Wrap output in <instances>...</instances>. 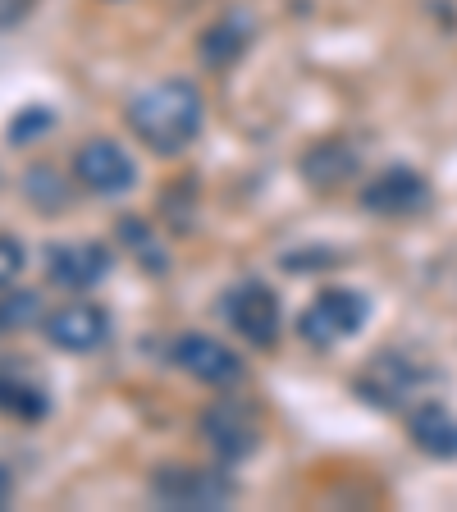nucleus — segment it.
Here are the masks:
<instances>
[{
    "label": "nucleus",
    "instance_id": "ddd939ff",
    "mask_svg": "<svg viewBox=\"0 0 457 512\" xmlns=\"http://www.w3.org/2000/svg\"><path fill=\"white\" fill-rule=\"evenodd\" d=\"M298 170H302V179H307V188L339 192V188H348V183L362 174V151L352 147L348 138H320V142H311V147L302 151Z\"/></svg>",
    "mask_w": 457,
    "mask_h": 512
},
{
    "label": "nucleus",
    "instance_id": "2eb2a0df",
    "mask_svg": "<svg viewBox=\"0 0 457 512\" xmlns=\"http://www.w3.org/2000/svg\"><path fill=\"white\" fill-rule=\"evenodd\" d=\"M256 37V23L247 19V14H224V19H215L211 28L202 32V42H197V55H202L206 69H229V64H238L247 55V46H252Z\"/></svg>",
    "mask_w": 457,
    "mask_h": 512
},
{
    "label": "nucleus",
    "instance_id": "412c9836",
    "mask_svg": "<svg viewBox=\"0 0 457 512\" xmlns=\"http://www.w3.org/2000/svg\"><path fill=\"white\" fill-rule=\"evenodd\" d=\"M14 503V471L0 462V508H10Z\"/></svg>",
    "mask_w": 457,
    "mask_h": 512
},
{
    "label": "nucleus",
    "instance_id": "a211bd4d",
    "mask_svg": "<svg viewBox=\"0 0 457 512\" xmlns=\"http://www.w3.org/2000/svg\"><path fill=\"white\" fill-rule=\"evenodd\" d=\"M23 266H28L23 243L14 234H0V293H5V288H14V279L23 275Z\"/></svg>",
    "mask_w": 457,
    "mask_h": 512
},
{
    "label": "nucleus",
    "instance_id": "dca6fc26",
    "mask_svg": "<svg viewBox=\"0 0 457 512\" xmlns=\"http://www.w3.org/2000/svg\"><path fill=\"white\" fill-rule=\"evenodd\" d=\"M42 320V298L28 293V288H5L0 293V334H19L32 330Z\"/></svg>",
    "mask_w": 457,
    "mask_h": 512
},
{
    "label": "nucleus",
    "instance_id": "9b49d317",
    "mask_svg": "<svg viewBox=\"0 0 457 512\" xmlns=\"http://www.w3.org/2000/svg\"><path fill=\"white\" fill-rule=\"evenodd\" d=\"M115 266V252L101 238H78V243H51L46 247V279L64 293H87Z\"/></svg>",
    "mask_w": 457,
    "mask_h": 512
},
{
    "label": "nucleus",
    "instance_id": "0eeeda50",
    "mask_svg": "<svg viewBox=\"0 0 457 512\" xmlns=\"http://www.w3.org/2000/svg\"><path fill=\"white\" fill-rule=\"evenodd\" d=\"M197 430H202L211 458L224 462V467H243L256 448H261V421H256V412L247 403H238V398H215V403L197 416Z\"/></svg>",
    "mask_w": 457,
    "mask_h": 512
},
{
    "label": "nucleus",
    "instance_id": "9d476101",
    "mask_svg": "<svg viewBox=\"0 0 457 512\" xmlns=\"http://www.w3.org/2000/svg\"><path fill=\"white\" fill-rule=\"evenodd\" d=\"M170 362L197 384H206V389H234L247 375V362L215 334H179L170 343Z\"/></svg>",
    "mask_w": 457,
    "mask_h": 512
},
{
    "label": "nucleus",
    "instance_id": "f3484780",
    "mask_svg": "<svg viewBox=\"0 0 457 512\" xmlns=\"http://www.w3.org/2000/svg\"><path fill=\"white\" fill-rule=\"evenodd\" d=\"M119 234H124L128 243H138V261H142V266L165 270V256H160V247H156V238H151V229H142L138 215H124V220H119Z\"/></svg>",
    "mask_w": 457,
    "mask_h": 512
},
{
    "label": "nucleus",
    "instance_id": "f257e3e1",
    "mask_svg": "<svg viewBox=\"0 0 457 512\" xmlns=\"http://www.w3.org/2000/svg\"><path fill=\"white\" fill-rule=\"evenodd\" d=\"M133 138L151 151V156H183L206 128V96L192 78H160V83L142 87L124 110Z\"/></svg>",
    "mask_w": 457,
    "mask_h": 512
},
{
    "label": "nucleus",
    "instance_id": "7ed1b4c3",
    "mask_svg": "<svg viewBox=\"0 0 457 512\" xmlns=\"http://www.w3.org/2000/svg\"><path fill=\"white\" fill-rule=\"evenodd\" d=\"M371 320V298L362 288H348V284H334V288H320L316 298L302 307L298 316V339L316 352H330L339 343L357 339Z\"/></svg>",
    "mask_w": 457,
    "mask_h": 512
},
{
    "label": "nucleus",
    "instance_id": "aec40b11",
    "mask_svg": "<svg viewBox=\"0 0 457 512\" xmlns=\"http://www.w3.org/2000/svg\"><path fill=\"white\" fill-rule=\"evenodd\" d=\"M37 0H0V28H14Z\"/></svg>",
    "mask_w": 457,
    "mask_h": 512
},
{
    "label": "nucleus",
    "instance_id": "1a4fd4ad",
    "mask_svg": "<svg viewBox=\"0 0 457 512\" xmlns=\"http://www.w3.org/2000/svg\"><path fill=\"white\" fill-rule=\"evenodd\" d=\"M110 330H115V320L101 302L92 298H69L64 307L46 311L42 316V334L51 348L60 352H96L110 343Z\"/></svg>",
    "mask_w": 457,
    "mask_h": 512
},
{
    "label": "nucleus",
    "instance_id": "6e6552de",
    "mask_svg": "<svg viewBox=\"0 0 457 512\" xmlns=\"http://www.w3.org/2000/svg\"><path fill=\"white\" fill-rule=\"evenodd\" d=\"M74 183L92 197H128L138 188V160L115 138H87L74 151Z\"/></svg>",
    "mask_w": 457,
    "mask_h": 512
},
{
    "label": "nucleus",
    "instance_id": "423d86ee",
    "mask_svg": "<svg viewBox=\"0 0 457 512\" xmlns=\"http://www.w3.org/2000/svg\"><path fill=\"white\" fill-rule=\"evenodd\" d=\"M357 202L375 220H416V215H426L435 206V188L412 165H384L362 183Z\"/></svg>",
    "mask_w": 457,
    "mask_h": 512
},
{
    "label": "nucleus",
    "instance_id": "f8f14e48",
    "mask_svg": "<svg viewBox=\"0 0 457 512\" xmlns=\"http://www.w3.org/2000/svg\"><path fill=\"white\" fill-rule=\"evenodd\" d=\"M46 412H51V394H46V384L28 371L23 357L0 352V416L23 421V426H37V421H46Z\"/></svg>",
    "mask_w": 457,
    "mask_h": 512
},
{
    "label": "nucleus",
    "instance_id": "6ab92c4d",
    "mask_svg": "<svg viewBox=\"0 0 457 512\" xmlns=\"http://www.w3.org/2000/svg\"><path fill=\"white\" fill-rule=\"evenodd\" d=\"M32 128H37V133H42V128H51V110H46V106H28V110H23V115L10 124V147H28Z\"/></svg>",
    "mask_w": 457,
    "mask_h": 512
},
{
    "label": "nucleus",
    "instance_id": "f03ea898",
    "mask_svg": "<svg viewBox=\"0 0 457 512\" xmlns=\"http://www.w3.org/2000/svg\"><path fill=\"white\" fill-rule=\"evenodd\" d=\"M430 380H435V371L426 362H416L412 352L384 348L352 375V394L366 407H380V412H407Z\"/></svg>",
    "mask_w": 457,
    "mask_h": 512
},
{
    "label": "nucleus",
    "instance_id": "39448f33",
    "mask_svg": "<svg viewBox=\"0 0 457 512\" xmlns=\"http://www.w3.org/2000/svg\"><path fill=\"white\" fill-rule=\"evenodd\" d=\"M220 316L238 339H247L261 352H270L279 339H284V302H279V293L266 284V279H243V284L224 288Z\"/></svg>",
    "mask_w": 457,
    "mask_h": 512
},
{
    "label": "nucleus",
    "instance_id": "20e7f679",
    "mask_svg": "<svg viewBox=\"0 0 457 512\" xmlns=\"http://www.w3.org/2000/svg\"><path fill=\"white\" fill-rule=\"evenodd\" d=\"M151 499L160 508H188V512H215L229 508L238 499V480L224 471V462L215 467H183V462H165L151 471Z\"/></svg>",
    "mask_w": 457,
    "mask_h": 512
},
{
    "label": "nucleus",
    "instance_id": "4468645a",
    "mask_svg": "<svg viewBox=\"0 0 457 512\" xmlns=\"http://www.w3.org/2000/svg\"><path fill=\"white\" fill-rule=\"evenodd\" d=\"M407 439H412L426 458L453 462L457 458V412L439 398H416L407 407Z\"/></svg>",
    "mask_w": 457,
    "mask_h": 512
}]
</instances>
